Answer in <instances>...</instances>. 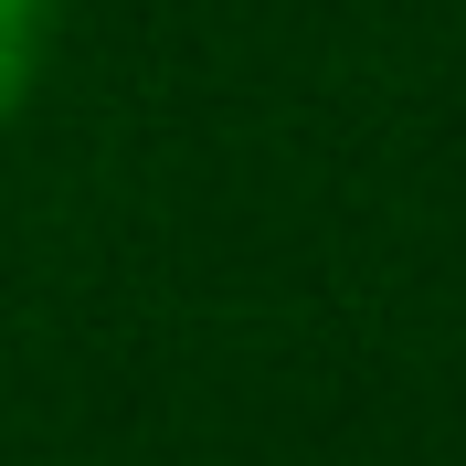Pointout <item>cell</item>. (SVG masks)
Returning <instances> with one entry per match:
<instances>
[{
    "label": "cell",
    "instance_id": "6da1fadb",
    "mask_svg": "<svg viewBox=\"0 0 466 466\" xmlns=\"http://www.w3.org/2000/svg\"><path fill=\"white\" fill-rule=\"evenodd\" d=\"M22 11H32V0H0V86L22 75Z\"/></svg>",
    "mask_w": 466,
    "mask_h": 466
}]
</instances>
